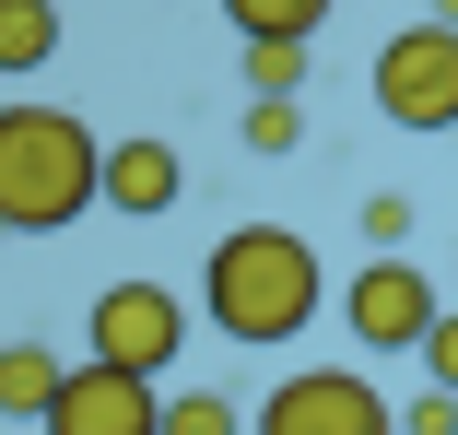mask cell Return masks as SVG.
<instances>
[{"label":"cell","instance_id":"6da1fadb","mask_svg":"<svg viewBox=\"0 0 458 435\" xmlns=\"http://www.w3.org/2000/svg\"><path fill=\"white\" fill-rule=\"evenodd\" d=\"M329 306V271L318 247L294 224H235L212 259H200V318L224 341H259V354H283V341H306V318Z\"/></svg>","mask_w":458,"mask_h":435},{"label":"cell","instance_id":"7a4b0ae2","mask_svg":"<svg viewBox=\"0 0 458 435\" xmlns=\"http://www.w3.org/2000/svg\"><path fill=\"white\" fill-rule=\"evenodd\" d=\"M106 200V141L71 107H0V235H71Z\"/></svg>","mask_w":458,"mask_h":435},{"label":"cell","instance_id":"3957f363","mask_svg":"<svg viewBox=\"0 0 458 435\" xmlns=\"http://www.w3.org/2000/svg\"><path fill=\"white\" fill-rule=\"evenodd\" d=\"M377 118L388 130H458V24L423 13L377 47Z\"/></svg>","mask_w":458,"mask_h":435},{"label":"cell","instance_id":"277c9868","mask_svg":"<svg viewBox=\"0 0 458 435\" xmlns=\"http://www.w3.org/2000/svg\"><path fill=\"white\" fill-rule=\"evenodd\" d=\"M247 435H400V412L364 388L352 365H306V377H283L247 412Z\"/></svg>","mask_w":458,"mask_h":435},{"label":"cell","instance_id":"5b68a950","mask_svg":"<svg viewBox=\"0 0 458 435\" xmlns=\"http://www.w3.org/2000/svg\"><path fill=\"white\" fill-rule=\"evenodd\" d=\"M435 318H446V294L411 271V259H388V247L341 283V329L364 341V354H423V329H435Z\"/></svg>","mask_w":458,"mask_h":435},{"label":"cell","instance_id":"8992f818","mask_svg":"<svg viewBox=\"0 0 458 435\" xmlns=\"http://www.w3.org/2000/svg\"><path fill=\"white\" fill-rule=\"evenodd\" d=\"M36 435H165V388H153L141 365L82 354V365H71V388L47 400V423H36Z\"/></svg>","mask_w":458,"mask_h":435},{"label":"cell","instance_id":"52a82bcc","mask_svg":"<svg viewBox=\"0 0 458 435\" xmlns=\"http://www.w3.org/2000/svg\"><path fill=\"white\" fill-rule=\"evenodd\" d=\"M95 354L165 377L176 354H189V306H176L165 283H106V294H95Z\"/></svg>","mask_w":458,"mask_h":435},{"label":"cell","instance_id":"ba28073f","mask_svg":"<svg viewBox=\"0 0 458 435\" xmlns=\"http://www.w3.org/2000/svg\"><path fill=\"white\" fill-rule=\"evenodd\" d=\"M176 189H189L176 141H106V212H118V224H153V212H176Z\"/></svg>","mask_w":458,"mask_h":435},{"label":"cell","instance_id":"9c48e42d","mask_svg":"<svg viewBox=\"0 0 458 435\" xmlns=\"http://www.w3.org/2000/svg\"><path fill=\"white\" fill-rule=\"evenodd\" d=\"M71 388V365L47 354V341H0V412H24V423H47V400Z\"/></svg>","mask_w":458,"mask_h":435},{"label":"cell","instance_id":"30bf717a","mask_svg":"<svg viewBox=\"0 0 458 435\" xmlns=\"http://www.w3.org/2000/svg\"><path fill=\"white\" fill-rule=\"evenodd\" d=\"M59 59V0H0V82Z\"/></svg>","mask_w":458,"mask_h":435},{"label":"cell","instance_id":"8fae6325","mask_svg":"<svg viewBox=\"0 0 458 435\" xmlns=\"http://www.w3.org/2000/svg\"><path fill=\"white\" fill-rule=\"evenodd\" d=\"M224 24H235L247 47H270V36H294V47H318V24H329V0H224Z\"/></svg>","mask_w":458,"mask_h":435},{"label":"cell","instance_id":"7c38bea8","mask_svg":"<svg viewBox=\"0 0 458 435\" xmlns=\"http://www.w3.org/2000/svg\"><path fill=\"white\" fill-rule=\"evenodd\" d=\"M165 435H247V412H235L224 388H176V400H165Z\"/></svg>","mask_w":458,"mask_h":435},{"label":"cell","instance_id":"4fadbf2b","mask_svg":"<svg viewBox=\"0 0 458 435\" xmlns=\"http://www.w3.org/2000/svg\"><path fill=\"white\" fill-rule=\"evenodd\" d=\"M247 153H306V107L294 95H259L247 107Z\"/></svg>","mask_w":458,"mask_h":435},{"label":"cell","instance_id":"5bb4252c","mask_svg":"<svg viewBox=\"0 0 458 435\" xmlns=\"http://www.w3.org/2000/svg\"><path fill=\"white\" fill-rule=\"evenodd\" d=\"M247 82H259V95H294V82H306V47H294V36L247 47Z\"/></svg>","mask_w":458,"mask_h":435},{"label":"cell","instance_id":"9a60e30c","mask_svg":"<svg viewBox=\"0 0 458 435\" xmlns=\"http://www.w3.org/2000/svg\"><path fill=\"white\" fill-rule=\"evenodd\" d=\"M400 235H411V200L377 189V200H364V247H400Z\"/></svg>","mask_w":458,"mask_h":435},{"label":"cell","instance_id":"2e32d148","mask_svg":"<svg viewBox=\"0 0 458 435\" xmlns=\"http://www.w3.org/2000/svg\"><path fill=\"white\" fill-rule=\"evenodd\" d=\"M423 377H435V388H458V306L423 329Z\"/></svg>","mask_w":458,"mask_h":435},{"label":"cell","instance_id":"e0dca14e","mask_svg":"<svg viewBox=\"0 0 458 435\" xmlns=\"http://www.w3.org/2000/svg\"><path fill=\"white\" fill-rule=\"evenodd\" d=\"M400 435H458V388H423V400L400 412Z\"/></svg>","mask_w":458,"mask_h":435}]
</instances>
